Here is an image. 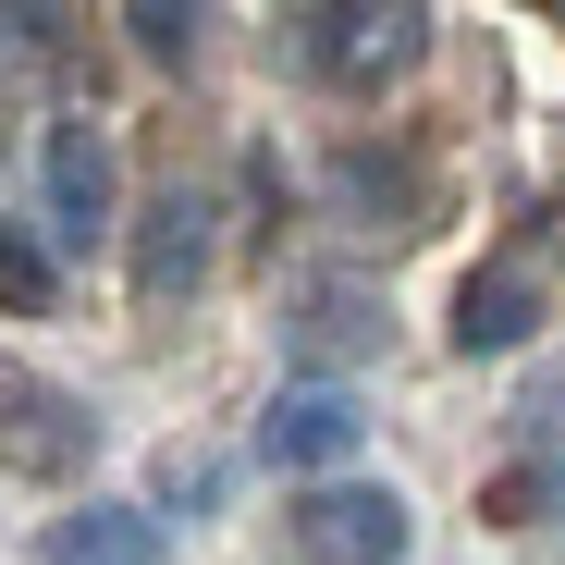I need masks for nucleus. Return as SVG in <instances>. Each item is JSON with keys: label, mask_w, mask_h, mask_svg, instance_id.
I'll return each mask as SVG.
<instances>
[{"label": "nucleus", "mask_w": 565, "mask_h": 565, "mask_svg": "<svg viewBox=\"0 0 565 565\" xmlns=\"http://www.w3.org/2000/svg\"><path fill=\"white\" fill-rule=\"evenodd\" d=\"M50 565H160V504H74V516H50Z\"/></svg>", "instance_id": "9"}, {"label": "nucleus", "mask_w": 565, "mask_h": 565, "mask_svg": "<svg viewBox=\"0 0 565 565\" xmlns=\"http://www.w3.org/2000/svg\"><path fill=\"white\" fill-rule=\"evenodd\" d=\"M553 13H565V0H553Z\"/></svg>", "instance_id": "15"}, {"label": "nucleus", "mask_w": 565, "mask_h": 565, "mask_svg": "<svg viewBox=\"0 0 565 565\" xmlns=\"http://www.w3.org/2000/svg\"><path fill=\"white\" fill-rule=\"evenodd\" d=\"M62 308V258L38 222H0V320H50Z\"/></svg>", "instance_id": "12"}, {"label": "nucleus", "mask_w": 565, "mask_h": 565, "mask_svg": "<svg viewBox=\"0 0 565 565\" xmlns=\"http://www.w3.org/2000/svg\"><path fill=\"white\" fill-rule=\"evenodd\" d=\"M320 198H332V222H356V234H418L430 222V160L394 136H344L332 148V172H320Z\"/></svg>", "instance_id": "6"}, {"label": "nucleus", "mask_w": 565, "mask_h": 565, "mask_svg": "<svg viewBox=\"0 0 565 565\" xmlns=\"http://www.w3.org/2000/svg\"><path fill=\"white\" fill-rule=\"evenodd\" d=\"M406 541H418V516H406V492L394 480H308L296 504H282V553L296 565H406Z\"/></svg>", "instance_id": "2"}, {"label": "nucleus", "mask_w": 565, "mask_h": 565, "mask_svg": "<svg viewBox=\"0 0 565 565\" xmlns=\"http://www.w3.org/2000/svg\"><path fill=\"white\" fill-rule=\"evenodd\" d=\"M124 38H136V62L184 74V62H198V38H210V0H124Z\"/></svg>", "instance_id": "13"}, {"label": "nucleus", "mask_w": 565, "mask_h": 565, "mask_svg": "<svg viewBox=\"0 0 565 565\" xmlns=\"http://www.w3.org/2000/svg\"><path fill=\"white\" fill-rule=\"evenodd\" d=\"M356 430H369V406L332 382V369H308V382H282V394H270V418H258V455L282 467V480H332V467L356 455Z\"/></svg>", "instance_id": "7"}, {"label": "nucleus", "mask_w": 565, "mask_h": 565, "mask_svg": "<svg viewBox=\"0 0 565 565\" xmlns=\"http://www.w3.org/2000/svg\"><path fill=\"white\" fill-rule=\"evenodd\" d=\"M38 222L62 234V246H111L124 234V160H111V124H86V111H62L50 124V148H38Z\"/></svg>", "instance_id": "4"}, {"label": "nucleus", "mask_w": 565, "mask_h": 565, "mask_svg": "<svg viewBox=\"0 0 565 565\" xmlns=\"http://www.w3.org/2000/svg\"><path fill=\"white\" fill-rule=\"evenodd\" d=\"M124 270L148 308H198L210 270H222V198L210 184H160V198L124 222Z\"/></svg>", "instance_id": "3"}, {"label": "nucleus", "mask_w": 565, "mask_h": 565, "mask_svg": "<svg viewBox=\"0 0 565 565\" xmlns=\"http://www.w3.org/2000/svg\"><path fill=\"white\" fill-rule=\"evenodd\" d=\"M541 320H553V282H541V258H516V246L455 282V356H516Z\"/></svg>", "instance_id": "8"}, {"label": "nucleus", "mask_w": 565, "mask_h": 565, "mask_svg": "<svg viewBox=\"0 0 565 565\" xmlns=\"http://www.w3.org/2000/svg\"><path fill=\"white\" fill-rule=\"evenodd\" d=\"M418 50H430L418 0H308V13H296V74L332 86V99H382V86H406Z\"/></svg>", "instance_id": "1"}, {"label": "nucleus", "mask_w": 565, "mask_h": 565, "mask_svg": "<svg viewBox=\"0 0 565 565\" xmlns=\"http://www.w3.org/2000/svg\"><path fill=\"white\" fill-rule=\"evenodd\" d=\"M516 467L541 480V504L565 516V369H541V382H529V406H516Z\"/></svg>", "instance_id": "11"}, {"label": "nucleus", "mask_w": 565, "mask_h": 565, "mask_svg": "<svg viewBox=\"0 0 565 565\" xmlns=\"http://www.w3.org/2000/svg\"><path fill=\"white\" fill-rule=\"evenodd\" d=\"M296 344L332 369V356H369L382 344V308L356 296V282H296Z\"/></svg>", "instance_id": "10"}, {"label": "nucleus", "mask_w": 565, "mask_h": 565, "mask_svg": "<svg viewBox=\"0 0 565 565\" xmlns=\"http://www.w3.org/2000/svg\"><path fill=\"white\" fill-rule=\"evenodd\" d=\"M38 13H50V0H0V25H13V38H38Z\"/></svg>", "instance_id": "14"}, {"label": "nucleus", "mask_w": 565, "mask_h": 565, "mask_svg": "<svg viewBox=\"0 0 565 565\" xmlns=\"http://www.w3.org/2000/svg\"><path fill=\"white\" fill-rule=\"evenodd\" d=\"M86 455H99V418L62 382H38L25 356H0V467H13V480H74Z\"/></svg>", "instance_id": "5"}]
</instances>
